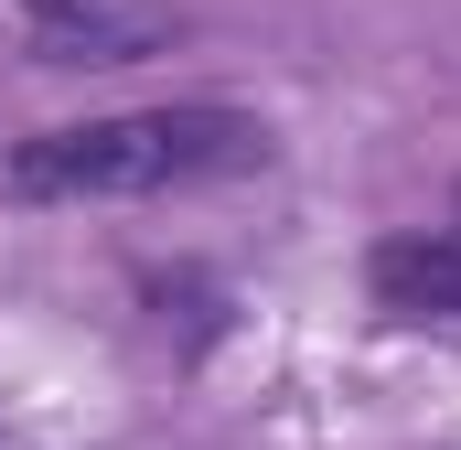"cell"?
<instances>
[{
  "label": "cell",
  "instance_id": "6da1fadb",
  "mask_svg": "<svg viewBox=\"0 0 461 450\" xmlns=\"http://www.w3.org/2000/svg\"><path fill=\"white\" fill-rule=\"evenodd\" d=\"M268 150V129L236 108H129V118H76L11 150V194L32 204H108V194H172L215 183Z\"/></svg>",
  "mask_w": 461,
  "mask_h": 450
},
{
  "label": "cell",
  "instance_id": "7a4b0ae2",
  "mask_svg": "<svg viewBox=\"0 0 461 450\" xmlns=\"http://www.w3.org/2000/svg\"><path fill=\"white\" fill-rule=\"evenodd\" d=\"M365 290L386 311H419V322H461V225H419V236H386L365 257Z\"/></svg>",
  "mask_w": 461,
  "mask_h": 450
}]
</instances>
